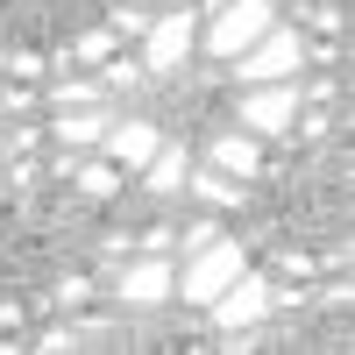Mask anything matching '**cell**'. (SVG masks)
Segmentation results:
<instances>
[{
  "instance_id": "ba28073f",
  "label": "cell",
  "mask_w": 355,
  "mask_h": 355,
  "mask_svg": "<svg viewBox=\"0 0 355 355\" xmlns=\"http://www.w3.org/2000/svg\"><path fill=\"white\" fill-rule=\"evenodd\" d=\"M100 142H107V164H121V171H142V164H150V157L164 150L157 121H121V128H107Z\"/></svg>"
},
{
  "instance_id": "e0dca14e",
  "label": "cell",
  "mask_w": 355,
  "mask_h": 355,
  "mask_svg": "<svg viewBox=\"0 0 355 355\" xmlns=\"http://www.w3.org/2000/svg\"><path fill=\"white\" fill-rule=\"evenodd\" d=\"M85 299H93V277H64V284H57V299H50V306H64V313H78Z\"/></svg>"
},
{
  "instance_id": "603a6c76",
  "label": "cell",
  "mask_w": 355,
  "mask_h": 355,
  "mask_svg": "<svg viewBox=\"0 0 355 355\" xmlns=\"http://www.w3.org/2000/svg\"><path fill=\"white\" fill-rule=\"evenodd\" d=\"M206 8H214V15H220V8H227V0H206Z\"/></svg>"
},
{
  "instance_id": "8992f818",
  "label": "cell",
  "mask_w": 355,
  "mask_h": 355,
  "mask_svg": "<svg viewBox=\"0 0 355 355\" xmlns=\"http://www.w3.org/2000/svg\"><path fill=\"white\" fill-rule=\"evenodd\" d=\"M171 291H178V270H171V256H157V249H142L135 263H121V277H114V299L135 306V313L164 306Z\"/></svg>"
},
{
  "instance_id": "7a4b0ae2",
  "label": "cell",
  "mask_w": 355,
  "mask_h": 355,
  "mask_svg": "<svg viewBox=\"0 0 355 355\" xmlns=\"http://www.w3.org/2000/svg\"><path fill=\"white\" fill-rule=\"evenodd\" d=\"M299 71H306V36L299 28H277V21L234 57V78L242 85H270V78H299Z\"/></svg>"
},
{
  "instance_id": "3957f363",
  "label": "cell",
  "mask_w": 355,
  "mask_h": 355,
  "mask_svg": "<svg viewBox=\"0 0 355 355\" xmlns=\"http://www.w3.org/2000/svg\"><path fill=\"white\" fill-rule=\"evenodd\" d=\"M249 135H291V121L306 114V85L299 78H270V85H242V100H234Z\"/></svg>"
},
{
  "instance_id": "44dd1931",
  "label": "cell",
  "mask_w": 355,
  "mask_h": 355,
  "mask_svg": "<svg viewBox=\"0 0 355 355\" xmlns=\"http://www.w3.org/2000/svg\"><path fill=\"white\" fill-rule=\"evenodd\" d=\"M114 28H121V36H150V15L142 8H114Z\"/></svg>"
},
{
  "instance_id": "9a60e30c",
  "label": "cell",
  "mask_w": 355,
  "mask_h": 355,
  "mask_svg": "<svg viewBox=\"0 0 355 355\" xmlns=\"http://www.w3.org/2000/svg\"><path fill=\"white\" fill-rule=\"evenodd\" d=\"M0 71H8L15 85H36L50 71V57H36V50H0Z\"/></svg>"
},
{
  "instance_id": "ffe728a7",
  "label": "cell",
  "mask_w": 355,
  "mask_h": 355,
  "mask_svg": "<svg viewBox=\"0 0 355 355\" xmlns=\"http://www.w3.org/2000/svg\"><path fill=\"white\" fill-rule=\"evenodd\" d=\"M28 348H43V355H64V348H85V341H78L71 327H50L43 341H28Z\"/></svg>"
},
{
  "instance_id": "8fae6325",
  "label": "cell",
  "mask_w": 355,
  "mask_h": 355,
  "mask_svg": "<svg viewBox=\"0 0 355 355\" xmlns=\"http://www.w3.org/2000/svg\"><path fill=\"white\" fill-rule=\"evenodd\" d=\"M107 128H114L107 100H100V107H71V114H57V142H64V150H93Z\"/></svg>"
},
{
  "instance_id": "30bf717a",
  "label": "cell",
  "mask_w": 355,
  "mask_h": 355,
  "mask_svg": "<svg viewBox=\"0 0 355 355\" xmlns=\"http://www.w3.org/2000/svg\"><path fill=\"white\" fill-rule=\"evenodd\" d=\"M214 171H227V178H256V171H263L256 135H249V128H220V135H214Z\"/></svg>"
},
{
  "instance_id": "7c38bea8",
  "label": "cell",
  "mask_w": 355,
  "mask_h": 355,
  "mask_svg": "<svg viewBox=\"0 0 355 355\" xmlns=\"http://www.w3.org/2000/svg\"><path fill=\"white\" fill-rule=\"evenodd\" d=\"M185 185H192L206 206H249V185H242V178H220V171H192Z\"/></svg>"
},
{
  "instance_id": "d6986e66",
  "label": "cell",
  "mask_w": 355,
  "mask_h": 355,
  "mask_svg": "<svg viewBox=\"0 0 355 355\" xmlns=\"http://www.w3.org/2000/svg\"><path fill=\"white\" fill-rule=\"evenodd\" d=\"M135 78H150V71H142V64H128V57H121V64H107V78H100V85H107V93H128Z\"/></svg>"
},
{
  "instance_id": "9c48e42d",
  "label": "cell",
  "mask_w": 355,
  "mask_h": 355,
  "mask_svg": "<svg viewBox=\"0 0 355 355\" xmlns=\"http://www.w3.org/2000/svg\"><path fill=\"white\" fill-rule=\"evenodd\" d=\"M185 178H192V150H185V142H171V150H157L150 164H142V185H150V199L185 192Z\"/></svg>"
},
{
  "instance_id": "6da1fadb",
  "label": "cell",
  "mask_w": 355,
  "mask_h": 355,
  "mask_svg": "<svg viewBox=\"0 0 355 355\" xmlns=\"http://www.w3.org/2000/svg\"><path fill=\"white\" fill-rule=\"evenodd\" d=\"M242 270H249V249H242V242H227V234H214L206 249L185 256V270H178V299H185V306H214Z\"/></svg>"
},
{
  "instance_id": "7402d4cb",
  "label": "cell",
  "mask_w": 355,
  "mask_h": 355,
  "mask_svg": "<svg viewBox=\"0 0 355 355\" xmlns=\"http://www.w3.org/2000/svg\"><path fill=\"white\" fill-rule=\"evenodd\" d=\"M214 234H220V220H192V227H185V256H192V249H206Z\"/></svg>"
},
{
  "instance_id": "2e32d148",
  "label": "cell",
  "mask_w": 355,
  "mask_h": 355,
  "mask_svg": "<svg viewBox=\"0 0 355 355\" xmlns=\"http://www.w3.org/2000/svg\"><path fill=\"white\" fill-rule=\"evenodd\" d=\"M71 57H78V64H107V57H114V28H85V36L71 43Z\"/></svg>"
},
{
  "instance_id": "ac0fdd59",
  "label": "cell",
  "mask_w": 355,
  "mask_h": 355,
  "mask_svg": "<svg viewBox=\"0 0 355 355\" xmlns=\"http://www.w3.org/2000/svg\"><path fill=\"white\" fill-rule=\"evenodd\" d=\"M28 107H36V85H0V114H28Z\"/></svg>"
},
{
  "instance_id": "5b68a950",
  "label": "cell",
  "mask_w": 355,
  "mask_h": 355,
  "mask_svg": "<svg viewBox=\"0 0 355 355\" xmlns=\"http://www.w3.org/2000/svg\"><path fill=\"white\" fill-rule=\"evenodd\" d=\"M270 21H277L270 0H227V8L199 28V36H206V57H242V50H249Z\"/></svg>"
},
{
  "instance_id": "277c9868",
  "label": "cell",
  "mask_w": 355,
  "mask_h": 355,
  "mask_svg": "<svg viewBox=\"0 0 355 355\" xmlns=\"http://www.w3.org/2000/svg\"><path fill=\"white\" fill-rule=\"evenodd\" d=\"M192 50H199V8H171V15L150 21V36H142V57H135V64L150 71V78H171Z\"/></svg>"
},
{
  "instance_id": "52a82bcc",
  "label": "cell",
  "mask_w": 355,
  "mask_h": 355,
  "mask_svg": "<svg viewBox=\"0 0 355 355\" xmlns=\"http://www.w3.org/2000/svg\"><path fill=\"white\" fill-rule=\"evenodd\" d=\"M206 313H214L220 334H227V327H263V313H270V277H263V270H242Z\"/></svg>"
},
{
  "instance_id": "5bb4252c",
  "label": "cell",
  "mask_w": 355,
  "mask_h": 355,
  "mask_svg": "<svg viewBox=\"0 0 355 355\" xmlns=\"http://www.w3.org/2000/svg\"><path fill=\"white\" fill-rule=\"evenodd\" d=\"M71 178H78L85 199H114V192H121V171H114V164H78Z\"/></svg>"
},
{
  "instance_id": "4fadbf2b",
  "label": "cell",
  "mask_w": 355,
  "mask_h": 355,
  "mask_svg": "<svg viewBox=\"0 0 355 355\" xmlns=\"http://www.w3.org/2000/svg\"><path fill=\"white\" fill-rule=\"evenodd\" d=\"M100 100H107L100 78H50V107H64V114L71 107H100Z\"/></svg>"
}]
</instances>
